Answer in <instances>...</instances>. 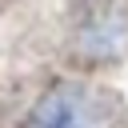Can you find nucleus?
<instances>
[{
  "label": "nucleus",
  "mask_w": 128,
  "mask_h": 128,
  "mask_svg": "<svg viewBox=\"0 0 128 128\" xmlns=\"http://www.w3.org/2000/svg\"><path fill=\"white\" fill-rule=\"evenodd\" d=\"M112 116L116 104L104 92L84 84H56L36 100L28 128H112Z\"/></svg>",
  "instance_id": "nucleus-1"
}]
</instances>
